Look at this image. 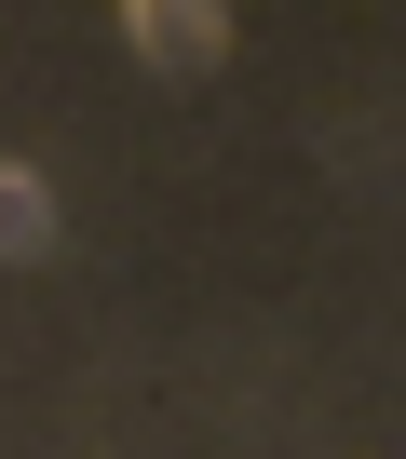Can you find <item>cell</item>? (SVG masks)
<instances>
[{"label": "cell", "mask_w": 406, "mask_h": 459, "mask_svg": "<svg viewBox=\"0 0 406 459\" xmlns=\"http://www.w3.org/2000/svg\"><path fill=\"white\" fill-rule=\"evenodd\" d=\"M0 257H55V189L28 162H0Z\"/></svg>", "instance_id": "6da1fadb"}, {"label": "cell", "mask_w": 406, "mask_h": 459, "mask_svg": "<svg viewBox=\"0 0 406 459\" xmlns=\"http://www.w3.org/2000/svg\"><path fill=\"white\" fill-rule=\"evenodd\" d=\"M122 28H136V55H149V68H203V55L231 41L217 14H122Z\"/></svg>", "instance_id": "7a4b0ae2"}]
</instances>
